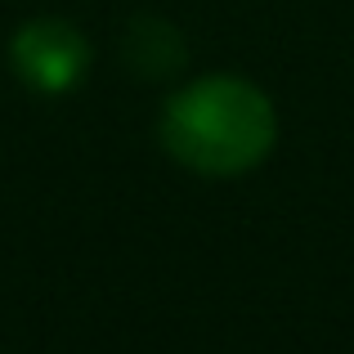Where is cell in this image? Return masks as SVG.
<instances>
[{"label":"cell","instance_id":"6da1fadb","mask_svg":"<svg viewBox=\"0 0 354 354\" xmlns=\"http://www.w3.org/2000/svg\"><path fill=\"white\" fill-rule=\"evenodd\" d=\"M162 139L189 171L238 175L251 171L274 144V108L251 81L207 77L166 104Z\"/></svg>","mask_w":354,"mask_h":354},{"label":"cell","instance_id":"7a4b0ae2","mask_svg":"<svg viewBox=\"0 0 354 354\" xmlns=\"http://www.w3.org/2000/svg\"><path fill=\"white\" fill-rule=\"evenodd\" d=\"M9 59H14L18 77L32 90L59 95V90L77 86V77L86 72L90 45H86V36L72 23H63V18H36V23L18 27L14 45H9Z\"/></svg>","mask_w":354,"mask_h":354},{"label":"cell","instance_id":"3957f363","mask_svg":"<svg viewBox=\"0 0 354 354\" xmlns=\"http://www.w3.org/2000/svg\"><path fill=\"white\" fill-rule=\"evenodd\" d=\"M126 59H130V68L148 72V77H162V72L180 68L184 45H180V36H175L166 23H148V18H139V23L130 27Z\"/></svg>","mask_w":354,"mask_h":354}]
</instances>
